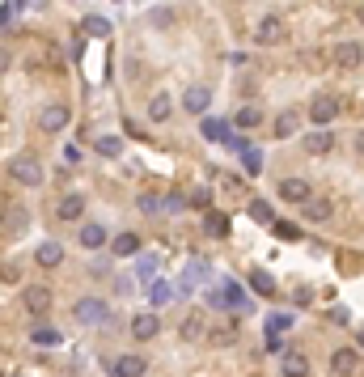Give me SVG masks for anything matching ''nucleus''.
<instances>
[{
  "mask_svg": "<svg viewBox=\"0 0 364 377\" xmlns=\"http://www.w3.org/2000/svg\"><path fill=\"white\" fill-rule=\"evenodd\" d=\"M8 178L21 182V187H38V182H42V166H38L30 153H21V157L8 161Z\"/></svg>",
  "mask_w": 364,
  "mask_h": 377,
  "instance_id": "obj_1",
  "label": "nucleus"
},
{
  "mask_svg": "<svg viewBox=\"0 0 364 377\" xmlns=\"http://www.w3.org/2000/svg\"><path fill=\"white\" fill-rule=\"evenodd\" d=\"M284 38H288V25H284L276 13H267V17L254 25V42H259V47H276V42H284Z\"/></svg>",
  "mask_w": 364,
  "mask_h": 377,
  "instance_id": "obj_2",
  "label": "nucleus"
},
{
  "mask_svg": "<svg viewBox=\"0 0 364 377\" xmlns=\"http://www.w3.org/2000/svg\"><path fill=\"white\" fill-rule=\"evenodd\" d=\"M335 115H339V98H335V93H314V102H310V119H314L318 127H331Z\"/></svg>",
  "mask_w": 364,
  "mask_h": 377,
  "instance_id": "obj_3",
  "label": "nucleus"
},
{
  "mask_svg": "<svg viewBox=\"0 0 364 377\" xmlns=\"http://www.w3.org/2000/svg\"><path fill=\"white\" fill-rule=\"evenodd\" d=\"M38 127H42V132H64V127H68V106H64V102H47V106L38 110Z\"/></svg>",
  "mask_w": 364,
  "mask_h": 377,
  "instance_id": "obj_4",
  "label": "nucleus"
},
{
  "mask_svg": "<svg viewBox=\"0 0 364 377\" xmlns=\"http://www.w3.org/2000/svg\"><path fill=\"white\" fill-rule=\"evenodd\" d=\"M199 136L208 140V144H233L237 136H233V123H225V119H204L199 123Z\"/></svg>",
  "mask_w": 364,
  "mask_h": 377,
  "instance_id": "obj_5",
  "label": "nucleus"
},
{
  "mask_svg": "<svg viewBox=\"0 0 364 377\" xmlns=\"http://www.w3.org/2000/svg\"><path fill=\"white\" fill-rule=\"evenodd\" d=\"M21 306H25V314L42 318V314L51 310V289H42V284H30V289L21 293Z\"/></svg>",
  "mask_w": 364,
  "mask_h": 377,
  "instance_id": "obj_6",
  "label": "nucleus"
},
{
  "mask_svg": "<svg viewBox=\"0 0 364 377\" xmlns=\"http://www.w3.org/2000/svg\"><path fill=\"white\" fill-rule=\"evenodd\" d=\"M280 199H288V204H310L314 199V191H310V182L305 178H280Z\"/></svg>",
  "mask_w": 364,
  "mask_h": 377,
  "instance_id": "obj_7",
  "label": "nucleus"
},
{
  "mask_svg": "<svg viewBox=\"0 0 364 377\" xmlns=\"http://www.w3.org/2000/svg\"><path fill=\"white\" fill-rule=\"evenodd\" d=\"M72 318H76V323H85V327H89V323H106V306H102L98 297H85V301H76V306H72Z\"/></svg>",
  "mask_w": 364,
  "mask_h": 377,
  "instance_id": "obj_8",
  "label": "nucleus"
},
{
  "mask_svg": "<svg viewBox=\"0 0 364 377\" xmlns=\"http://www.w3.org/2000/svg\"><path fill=\"white\" fill-rule=\"evenodd\" d=\"M144 369H148L144 356H119V361H110V377H144Z\"/></svg>",
  "mask_w": 364,
  "mask_h": 377,
  "instance_id": "obj_9",
  "label": "nucleus"
},
{
  "mask_svg": "<svg viewBox=\"0 0 364 377\" xmlns=\"http://www.w3.org/2000/svg\"><path fill=\"white\" fill-rule=\"evenodd\" d=\"M331 59H335L339 68H360V59H364V47H360V42H339V47L331 51Z\"/></svg>",
  "mask_w": 364,
  "mask_h": 377,
  "instance_id": "obj_10",
  "label": "nucleus"
},
{
  "mask_svg": "<svg viewBox=\"0 0 364 377\" xmlns=\"http://www.w3.org/2000/svg\"><path fill=\"white\" fill-rule=\"evenodd\" d=\"M331 149H335V132H331V127L305 136V153H310V157H322V153H331Z\"/></svg>",
  "mask_w": 364,
  "mask_h": 377,
  "instance_id": "obj_11",
  "label": "nucleus"
},
{
  "mask_svg": "<svg viewBox=\"0 0 364 377\" xmlns=\"http://www.w3.org/2000/svg\"><path fill=\"white\" fill-rule=\"evenodd\" d=\"M297 127H301V115H297V110H280L276 123H271V136H276V140H288Z\"/></svg>",
  "mask_w": 364,
  "mask_h": 377,
  "instance_id": "obj_12",
  "label": "nucleus"
},
{
  "mask_svg": "<svg viewBox=\"0 0 364 377\" xmlns=\"http://www.w3.org/2000/svg\"><path fill=\"white\" fill-rule=\"evenodd\" d=\"M157 331H161V323H157V314H136V318H131V335H136L140 344H144V340H153Z\"/></svg>",
  "mask_w": 364,
  "mask_h": 377,
  "instance_id": "obj_13",
  "label": "nucleus"
},
{
  "mask_svg": "<svg viewBox=\"0 0 364 377\" xmlns=\"http://www.w3.org/2000/svg\"><path fill=\"white\" fill-rule=\"evenodd\" d=\"M280 373H284V377H305V373H310V361H305V352H284V361H280Z\"/></svg>",
  "mask_w": 364,
  "mask_h": 377,
  "instance_id": "obj_14",
  "label": "nucleus"
},
{
  "mask_svg": "<svg viewBox=\"0 0 364 377\" xmlns=\"http://www.w3.org/2000/svg\"><path fill=\"white\" fill-rule=\"evenodd\" d=\"M170 115H174V102H170V93H153V98H148V119H153V123H165Z\"/></svg>",
  "mask_w": 364,
  "mask_h": 377,
  "instance_id": "obj_15",
  "label": "nucleus"
},
{
  "mask_svg": "<svg viewBox=\"0 0 364 377\" xmlns=\"http://www.w3.org/2000/svg\"><path fill=\"white\" fill-rule=\"evenodd\" d=\"M81 212H85V195H64V199L55 204V216H59V221H76Z\"/></svg>",
  "mask_w": 364,
  "mask_h": 377,
  "instance_id": "obj_16",
  "label": "nucleus"
},
{
  "mask_svg": "<svg viewBox=\"0 0 364 377\" xmlns=\"http://www.w3.org/2000/svg\"><path fill=\"white\" fill-rule=\"evenodd\" d=\"M229 229H233V221H229L225 212H208V216H204V233H208V238H229Z\"/></svg>",
  "mask_w": 364,
  "mask_h": 377,
  "instance_id": "obj_17",
  "label": "nucleus"
},
{
  "mask_svg": "<svg viewBox=\"0 0 364 377\" xmlns=\"http://www.w3.org/2000/svg\"><path fill=\"white\" fill-rule=\"evenodd\" d=\"M106 242H110L106 225H85V229H81V246H85V250H102Z\"/></svg>",
  "mask_w": 364,
  "mask_h": 377,
  "instance_id": "obj_18",
  "label": "nucleus"
},
{
  "mask_svg": "<svg viewBox=\"0 0 364 377\" xmlns=\"http://www.w3.org/2000/svg\"><path fill=\"white\" fill-rule=\"evenodd\" d=\"M34 263H38V267H59V263H64V246H59V242H42L38 255H34Z\"/></svg>",
  "mask_w": 364,
  "mask_h": 377,
  "instance_id": "obj_19",
  "label": "nucleus"
},
{
  "mask_svg": "<svg viewBox=\"0 0 364 377\" xmlns=\"http://www.w3.org/2000/svg\"><path fill=\"white\" fill-rule=\"evenodd\" d=\"M233 340H237V323H216V327L208 331V344H212V348H229Z\"/></svg>",
  "mask_w": 364,
  "mask_h": 377,
  "instance_id": "obj_20",
  "label": "nucleus"
},
{
  "mask_svg": "<svg viewBox=\"0 0 364 377\" xmlns=\"http://www.w3.org/2000/svg\"><path fill=\"white\" fill-rule=\"evenodd\" d=\"M356 365H360V356H356V352H352V348H339V352H335V356H331V369H335V373H339V377L356 373Z\"/></svg>",
  "mask_w": 364,
  "mask_h": 377,
  "instance_id": "obj_21",
  "label": "nucleus"
},
{
  "mask_svg": "<svg viewBox=\"0 0 364 377\" xmlns=\"http://www.w3.org/2000/svg\"><path fill=\"white\" fill-rule=\"evenodd\" d=\"M178 335L191 344V340H199L204 335V310H191L187 318H182V327H178Z\"/></svg>",
  "mask_w": 364,
  "mask_h": 377,
  "instance_id": "obj_22",
  "label": "nucleus"
},
{
  "mask_svg": "<svg viewBox=\"0 0 364 377\" xmlns=\"http://www.w3.org/2000/svg\"><path fill=\"white\" fill-rule=\"evenodd\" d=\"M250 289H254L259 297H276V276L259 267V272H250Z\"/></svg>",
  "mask_w": 364,
  "mask_h": 377,
  "instance_id": "obj_23",
  "label": "nucleus"
},
{
  "mask_svg": "<svg viewBox=\"0 0 364 377\" xmlns=\"http://www.w3.org/2000/svg\"><path fill=\"white\" fill-rule=\"evenodd\" d=\"M208 102H212V93H208L204 85L187 89V110H191V115H204V110H208Z\"/></svg>",
  "mask_w": 364,
  "mask_h": 377,
  "instance_id": "obj_24",
  "label": "nucleus"
},
{
  "mask_svg": "<svg viewBox=\"0 0 364 377\" xmlns=\"http://www.w3.org/2000/svg\"><path fill=\"white\" fill-rule=\"evenodd\" d=\"M263 123V110L259 106H242L237 115H233V127H242V132H250V127H259Z\"/></svg>",
  "mask_w": 364,
  "mask_h": 377,
  "instance_id": "obj_25",
  "label": "nucleus"
},
{
  "mask_svg": "<svg viewBox=\"0 0 364 377\" xmlns=\"http://www.w3.org/2000/svg\"><path fill=\"white\" fill-rule=\"evenodd\" d=\"M288 327H293V318H288V314H271V318H267V340H271V348L280 344V335H284Z\"/></svg>",
  "mask_w": 364,
  "mask_h": 377,
  "instance_id": "obj_26",
  "label": "nucleus"
},
{
  "mask_svg": "<svg viewBox=\"0 0 364 377\" xmlns=\"http://www.w3.org/2000/svg\"><path fill=\"white\" fill-rule=\"evenodd\" d=\"M30 340H34L38 348H55V344H59V331H55V327H47V323H38V327L30 331Z\"/></svg>",
  "mask_w": 364,
  "mask_h": 377,
  "instance_id": "obj_27",
  "label": "nucleus"
},
{
  "mask_svg": "<svg viewBox=\"0 0 364 377\" xmlns=\"http://www.w3.org/2000/svg\"><path fill=\"white\" fill-rule=\"evenodd\" d=\"M339 272H344V276H360V272H364V255L344 250V255H339Z\"/></svg>",
  "mask_w": 364,
  "mask_h": 377,
  "instance_id": "obj_28",
  "label": "nucleus"
},
{
  "mask_svg": "<svg viewBox=\"0 0 364 377\" xmlns=\"http://www.w3.org/2000/svg\"><path fill=\"white\" fill-rule=\"evenodd\" d=\"M242 166H246V174H254V178H259V174H263V153L246 144V149H242Z\"/></svg>",
  "mask_w": 364,
  "mask_h": 377,
  "instance_id": "obj_29",
  "label": "nucleus"
},
{
  "mask_svg": "<svg viewBox=\"0 0 364 377\" xmlns=\"http://www.w3.org/2000/svg\"><path fill=\"white\" fill-rule=\"evenodd\" d=\"M305 216H310V221H327V216H331V199H327V195H322V199L314 195V199L305 204Z\"/></svg>",
  "mask_w": 364,
  "mask_h": 377,
  "instance_id": "obj_30",
  "label": "nucleus"
},
{
  "mask_svg": "<svg viewBox=\"0 0 364 377\" xmlns=\"http://www.w3.org/2000/svg\"><path fill=\"white\" fill-rule=\"evenodd\" d=\"M4 233H8V238H13V233H25V212H21V208H17V212L4 208Z\"/></svg>",
  "mask_w": 364,
  "mask_h": 377,
  "instance_id": "obj_31",
  "label": "nucleus"
},
{
  "mask_svg": "<svg viewBox=\"0 0 364 377\" xmlns=\"http://www.w3.org/2000/svg\"><path fill=\"white\" fill-rule=\"evenodd\" d=\"M110 246H115V255H123V259H127V255H136V250H140V238H136V233H119Z\"/></svg>",
  "mask_w": 364,
  "mask_h": 377,
  "instance_id": "obj_32",
  "label": "nucleus"
},
{
  "mask_svg": "<svg viewBox=\"0 0 364 377\" xmlns=\"http://www.w3.org/2000/svg\"><path fill=\"white\" fill-rule=\"evenodd\" d=\"M93 149H98L102 157H119V153H123V144H119V136H98V140H93Z\"/></svg>",
  "mask_w": 364,
  "mask_h": 377,
  "instance_id": "obj_33",
  "label": "nucleus"
},
{
  "mask_svg": "<svg viewBox=\"0 0 364 377\" xmlns=\"http://www.w3.org/2000/svg\"><path fill=\"white\" fill-rule=\"evenodd\" d=\"M271 233H276L280 242H301V229H297L293 221H276V225H271Z\"/></svg>",
  "mask_w": 364,
  "mask_h": 377,
  "instance_id": "obj_34",
  "label": "nucleus"
},
{
  "mask_svg": "<svg viewBox=\"0 0 364 377\" xmlns=\"http://www.w3.org/2000/svg\"><path fill=\"white\" fill-rule=\"evenodd\" d=\"M85 34L106 38V34H110V21H106V17H85Z\"/></svg>",
  "mask_w": 364,
  "mask_h": 377,
  "instance_id": "obj_35",
  "label": "nucleus"
},
{
  "mask_svg": "<svg viewBox=\"0 0 364 377\" xmlns=\"http://www.w3.org/2000/svg\"><path fill=\"white\" fill-rule=\"evenodd\" d=\"M187 204H191V208H208V212H212V191H208V187H195V191L187 195Z\"/></svg>",
  "mask_w": 364,
  "mask_h": 377,
  "instance_id": "obj_36",
  "label": "nucleus"
},
{
  "mask_svg": "<svg viewBox=\"0 0 364 377\" xmlns=\"http://www.w3.org/2000/svg\"><path fill=\"white\" fill-rule=\"evenodd\" d=\"M148 297H153V306H165V301H174V289H170L165 280H157V284L148 289Z\"/></svg>",
  "mask_w": 364,
  "mask_h": 377,
  "instance_id": "obj_37",
  "label": "nucleus"
},
{
  "mask_svg": "<svg viewBox=\"0 0 364 377\" xmlns=\"http://www.w3.org/2000/svg\"><path fill=\"white\" fill-rule=\"evenodd\" d=\"M250 216H254V221H263V225H276L271 204H263V199H254V204H250Z\"/></svg>",
  "mask_w": 364,
  "mask_h": 377,
  "instance_id": "obj_38",
  "label": "nucleus"
},
{
  "mask_svg": "<svg viewBox=\"0 0 364 377\" xmlns=\"http://www.w3.org/2000/svg\"><path fill=\"white\" fill-rule=\"evenodd\" d=\"M157 208H161V199H157L153 191H148V195H140V212H157Z\"/></svg>",
  "mask_w": 364,
  "mask_h": 377,
  "instance_id": "obj_39",
  "label": "nucleus"
},
{
  "mask_svg": "<svg viewBox=\"0 0 364 377\" xmlns=\"http://www.w3.org/2000/svg\"><path fill=\"white\" fill-rule=\"evenodd\" d=\"M356 153L364 157V132H356Z\"/></svg>",
  "mask_w": 364,
  "mask_h": 377,
  "instance_id": "obj_40",
  "label": "nucleus"
},
{
  "mask_svg": "<svg viewBox=\"0 0 364 377\" xmlns=\"http://www.w3.org/2000/svg\"><path fill=\"white\" fill-rule=\"evenodd\" d=\"M356 25H364V0L356 4Z\"/></svg>",
  "mask_w": 364,
  "mask_h": 377,
  "instance_id": "obj_41",
  "label": "nucleus"
},
{
  "mask_svg": "<svg viewBox=\"0 0 364 377\" xmlns=\"http://www.w3.org/2000/svg\"><path fill=\"white\" fill-rule=\"evenodd\" d=\"M360 344H364V327H360Z\"/></svg>",
  "mask_w": 364,
  "mask_h": 377,
  "instance_id": "obj_42",
  "label": "nucleus"
}]
</instances>
